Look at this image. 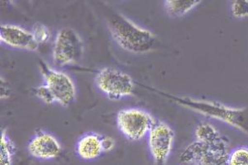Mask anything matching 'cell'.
<instances>
[{"label": "cell", "instance_id": "cell-19", "mask_svg": "<svg viewBox=\"0 0 248 165\" xmlns=\"http://www.w3.org/2000/svg\"><path fill=\"white\" fill-rule=\"evenodd\" d=\"M103 144H104V148H105V153H108V152L112 151L113 149H114L116 142L113 138L104 135V136H103Z\"/></svg>", "mask_w": 248, "mask_h": 165}, {"label": "cell", "instance_id": "cell-1", "mask_svg": "<svg viewBox=\"0 0 248 165\" xmlns=\"http://www.w3.org/2000/svg\"><path fill=\"white\" fill-rule=\"evenodd\" d=\"M106 23L116 43L128 52L147 53L153 51L157 44L158 37L153 31L139 26L118 12L108 10Z\"/></svg>", "mask_w": 248, "mask_h": 165}, {"label": "cell", "instance_id": "cell-5", "mask_svg": "<svg viewBox=\"0 0 248 165\" xmlns=\"http://www.w3.org/2000/svg\"><path fill=\"white\" fill-rule=\"evenodd\" d=\"M84 42L73 28L64 27L57 31L52 48V60L58 66L77 64L84 55Z\"/></svg>", "mask_w": 248, "mask_h": 165}, {"label": "cell", "instance_id": "cell-2", "mask_svg": "<svg viewBox=\"0 0 248 165\" xmlns=\"http://www.w3.org/2000/svg\"><path fill=\"white\" fill-rule=\"evenodd\" d=\"M157 92L188 109L195 111L207 118L220 120L248 135V108L247 107L236 108L226 106L218 102L181 97L159 90Z\"/></svg>", "mask_w": 248, "mask_h": 165}, {"label": "cell", "instance_id": "cell-16", "mask_svg": "<svg viewBox=\"0 0 248 165\" xmlns=\"http://www.w3.org/2000/svg\"><path fill=\"white\" fill-rule=\"evenodd\" d=\"M228 165H248V147H237L229 152Z\"/></svg>", "mask_w": 248, "mask_h": 165}, {"label": "cell", "instance_id": "cell-17", "mask_svg": "<svg viewBox=\"0 0 248 165\" xmlns=\"http://www.w3.org/2000/svg\"><path fill=\"white\" fill-rule=\"evenodd\" d=\"M231 12L237 18L248 17V1H233L231 3Z\"/></svg>", "mask_w": 248, "mask_h": 165}, {"label": "cell", "instance_id": "cell-3", "mask_svg": "<svg viewBox=\"0 0 248 165\" xmlns=\"http://www.w3.org/2000/svg\"><path fill=\"white\" fill-rule=\"evenodd\" d=\"M38 64L43 84L34 89V94L46 104L57 103L68 106L73 104L77 98V89L71 76L54 69L43 60H40Z\"/></svg>", "mask_w": 248, "mask_h": 165}, {"label": "cell", "instance_id": "cell-13", "mask_svg": "<svg viewBox=\"0 0 248 165\" xmlns=\"http://www.w3.org/2000/svg\"><path fill=\"white\" fill-rule=\"evenodd\" d=\"M195 137L196 140L204 144H215L225 139L215 126L208 122L198 125L195 129Z\"/></svg>", "mask_w": 248, "mask_h": 165}, {"label": "cell", "instance_id": "cell-15", "mask_svg": "<svg viewBox=\"0 0 248 165\" xmlns=\"http://www.w3.org/2000/svg\"><path fill=\"white\" fill-rule=\"evenodd\" d=\"M31 32L37 45L45 44L51 39V34L47 26L43 23L37 22L31 27Z\"/></svg>", "mask_w": 248, "mask_h": 165}, {"label": "cell", "instance_id": "cell-11", "mask_svg": "<svg viewBox=\"0 0 248 165\" xmlns=\"http://www.w3.org/2000/svg\"><path fill=\"white\" fill-rule=\"evenodd\" d=\"M104 135L89 132L79 138L77 144V154L84 160H93L105 154Z\"/></svg>", "mask_w": 248, "mask_h": 165}, {"label": "cell", "instance_id": "cell-10", "mask_svg": "<svg viewBox=\"0 0 248 165\" xmlns=\"http://www.w3.org/2000/svg\"><path fill=\"white\" fill-rule=\"evenodd\" d=\"M0 42L10 47L26 51H37L39 46L35 42L31 31L15 24L1 25Z\"/></svg>", "mask_w": 248, "mask_h": 165}, {"label": "cell", "instance_id": "cell-9", "mask_svg": "<svg viewBox=\"0 0 248 165\" xmlns=\"http://www.w3.org/2000/svg\"><path fill=\"white\" fill-rule=\"evenodd\" d=\"M28 151L38 160H54L62 153V146L53 135L38 131L29 141Z\"/></svg>", "mask_w": 248, "mask_h": 165}, {"label": "cell", "instance_id": "cell-7", "mask_svg": "<svg viewBox=\"0 0 248 165\" xmlns=\"http://www.w3.org/2000/svg\"><path fill=\"white\" fill-rule=\"evenodd\" d=\"M153 115L145 110L131 107L117 114V126L127 140L138 141L148 135L155 123Z\"/></svg>", "mask_w": 248, "mask_h": 165}, {"label": "cell", "instance_id": "cell-4", "mask_svg": "<svg viewBox=\"0 0 248 165\" xmlns=\"http://www.w3.org/2000/svg\"><path fill=\"white\" fill-rule=\"evenodd\" d=\"M229 154V144L226 139L215 144L195 140L185 149L180 160L193 165H228Z\"/></svg>", "mask_w": 248, "mask_h": 165}, {"label": "cell", "instance_id": "cell-6", "mask_svg": "<svg viewBox=\"0 0 248 165\" xmlns=\"http://www.w3.org/2000/svg\"><path fill=\"white\" fill-rule=\"evenodd\" d=\"M94 80L99 91L112 100H120L131 96L135 89L132 76L111 66L99 70Z\"/></svg>", "mask_w": 248, "mask_h": 165}, {"label": "cell", "instance_id": "cell-14", "mask_svg": "<svg viewBox=\"0 0 248 165\" xmlns=\"http://www.w3.org/2000/svg\"><path fill=\"white\" fill-rule=\"evenodd\" d=\"M16 146L6 130L1 133L0 144V165H13L15 160Z\"/></svg>", "mask_w": 248, "mask_h": 165}, {"label": "cell", "instance_id": "cell-8", "mask_svg": "<svg viewBox=\"0 0 248 165\" xmlns=\"http://www.w3.org/2000/svg\"><path fill=\"white\" fill-rule=\"evenodd\" d=\"M147 135L148 147L153 160L156 165H166L174 146L175 132L168 124L156 120Z\"/></svg>", "mask_w": 248, "mask_h": 165}, {"label": "cell", "instance_id": "cell-12", "mask_svg": "<svg viewBox=\"0 0 248 165\" xmlns=\"http://www.w3.org/2000/svg\"><path fill=\"white\" fill-rule=\"evenodd\" d=\"M201 3V1L168 0L164 2V8L170 17H181L195 9Z\"/></svg>", "mask_w": 248, "mask_h": 165}, {"label": "cell", "instance_id": "cell-18", "mask_svg": "<svg viewBox=\"0 0 248 165\" xmlns=\"http://www.w3.org/2000/svg\"><path fill=\"white\" fill-rule=\"evenodd\" d=\"M0 90H1V99H6V98H9L11 96V85L2 76H1V79H0Z\"/></svg>", "mask_w": 248, "mask_h": 165}]
</instances>
